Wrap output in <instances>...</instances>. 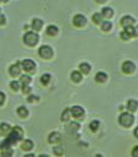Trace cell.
I'll return each instance as SVG.
<instances>
[{"label": "cell", "mask_w": 138, "mask_h": 157, "mask_svg": "<svg viewBox=\"0 0 138 157\" xmlns=\"http://www.w3.org/2000/svg\"><path fill=\"white\" fill-rule=\"evenodd\" d=\"M22 137H23V130L20 126H13L12 131L7 135V137H5L2 142H0V150L2 151V150L11 148V146L17 144Z\"/></svg>", "instance_id": "obj_1"}, {"label": "cell", "mask_w": 138, "mask_h": 157, "mask_svg": "<svg viewBox=\"0 0 138 157\" xmlns=\"http://www.w3.org/2000/svg\"><path fill=\"white\" fill-rule=\"evenodd\" d=\"M23 42L29 45V47H34L38 42H39V36L37 32H33V31H28L24 33L23 36Z\"/></svg>", "instance_id": "obj_2"}, {"label": "cell", "mask_w": 138, "mask_h": 157, "mask_svg": "<svg viewBox=\"0 0 138 157\" xmlns=\"http://www.w3.org/2000/svg\"><path fill=\"white\" fill-rule=\"evenodd\" d=\"M133 121H134V117H133V114L129 113V112H123V113H121L120 117H118V123H120L122 126H125V128L131 126V125L133 124Z\"/></svg>", "instance_id": "obj_3"}, {"label": "cell", "mask_w": 138, "mask_h": 157, "mask_svg": "<svg viewBox=\"0 0 138 157\" xmlns=\"http://www.w3.org/2000/svg\"><path fill=\"white\" fill-rule=\"evenodd\" d=\"M38 54H39V56L43 58V59H50V58H53V55H54V50H53V48H51L50 45L44 44V45H40V47H39Z\"/></svg>", "instance_id": "obj_4"}, {"label": "cell", "mask_w": 138, "mask_h": 157, "mask_svg": "<svg viewBox=\"0 0 138 157\" xmlns=\"http://www.w3.org/2000/svg\"><path fill=\"white\" fill-rule=\"evenodd\" d=\"M21 66L26 72H34L35 71V63L31 59H23L21 61Z\"/></svg>", "instance_id": "obj_5"}, {"label": "cell", "mask_w": 138, "mask_h": 157, "mask_svg": "<svg viewBox=\"0 0 138 157\" xmlns=\"http://www.w3.org/2000/svg\"><path fill=\"white\" fill-rule=\"evenodd\" d=\"M121 69H122V71L125 72V74H132V72H134V70H136V65H134V63L133 61H131V60H126V61H123L122 63V66H121Z\"/></svg>", "instance_id": "obj_6"}, {"label": "cell", "mask_w": 138, "mask_h": 157, "mask_svg": "<svg viewBox=\"0 0 138 157\" xmlns=\"http://www.w3.org/2000/svg\"><path fill=\"white\" fill-rule=\"evenodd\" d=\"M21 70H22V66H21V61H17L15 64H11L10 67H9V74L12 76V77H16L21 74Z\"/></svg>", "instance_id": "obj_7"}, {"label": "cell", "mask_w": 138, "mask_h": 157, "mask_svg": "<svg viewBox=\"0 0 138 157\" xmlns=\"http://www.w3.org/2000/svg\"><path fill=\"white\" fill-rule=\"evenodd\" d=\"M72 22H73V25H74L76 27H83V26L87 23V18H85L84 15H82V13H77V15L73 16Z\"/></svg>", "instance_id": "obj_8"}, {"label": "cell", "mask_w": 138, "mask_h": 157, "mask_svg": "<svg viewBox=\"0 0 138 157\" xmlns=\"http://www.w3.org/2000/svg\"><path fill=\"white\" fill-rule=\"evenodd\" d=\"M71 114L76 119H82L84 117V109L81 105H73L71 107Z\"/></svg>", "instance_id": "obj_9"}, {"label": "cell", "mask_w": 138, "mask_h": 157, "mask_svg": "<svg viewBox=\"0 0 138 157\" xmlns=\"http://www.w3.org/2000/svg\"><path fill=\"white\" fill-rule=\"evenodd\" d=\"M134 22H136V20H134L132 16H129V15L122 16V18H121V21H120V23H121V26H122L123 28H127V27L133 26Z\"/></svg>", "instance_id": "obj_10"}, {"label": "cell", "mask_w": 138, "mask_h": 157, "mask_svg": "<svg viewBox=\"0 0 138 157\" xmlns=\"http://www.w3.org/2000/svg\"><path fill=\"white\" fill-rule=\"evenodd\" d=\"M48 141H49L50 144H57V142H60V141H61V135H60V132H57V131L50 132L49 136H48Z\"/></svg>", "instance_id": "obj_11"}, {"label": "cell", "mask_w": 138, "mask_h": 157, "mask_svg": "<svg viewBox=\"0 0 138 157\" xmlns=\"http://www.w3.org/2000/svg\"><path fill=\"white\" fill-rule=\"evenodd\" d=\"M31 26H32V28H33L35 32H38V31H40L42 27H43V20H40V18H33L32 22H31Z\"/></svg>", "instance_id": "obj_12"}, {"label": "cell", "mask_w": 138, "mask_h": 157, "mask_svg": "<svg viewBox=\"0 0 138 157\" xmlns=\"http://www.w3.org/2000/svg\"><path fill=\"white\" fill-rule=\"evenodd\" d=\"M34 147V144H33V141L32 140H23L22 141V144H21V148L23 150V151H31L32 148Z\"/></svg>", "instance_id": "obj_13"}, {"label": "cell", "mask_w": 138, "mask_h": 157, "mask_svg": "<svg viewBox=\"0 0 138 157\" xmlns=\"http://www.w3.org/2000/svg\"><path fill=\"white\" fill-rule=\"evenodd\" d=\"M101 15L105 17V18H111L114 16V10L110 7V6H105L101 9Z\"/></svg>", "instance_id": "obj_14"}, {"label": "cell", "mask_w": 138, "mask_h": 157, "mask_svg": "<svg viewBox=\"0 0 138 157\" xmlns=\"http://www.w3.org/2000/svg\"><path fill=\"white\" fill-rule=\"evenodd\" d=\"M59 33V27L57 26H55V25H49L48 27H46V34L48 36H56Z\"/></svg>", "instance_id": "obj_15"}, {"label": "cell", "mask_w": 138, "mask_h": 157, "mask_svg": "<svg viewBox=\"0 0 138 157\" xmlns=\"http://www.w3.org/2000/svg\"><path fill=\"white\" fill-rule=\"evenodd\" d=\"M137 108H138V101H136V99H129V101L127 102V109H128L129 112H136Z\"/></svg>", "instance_id": "obj_16"}, {"label": "cell", "mask_w": 138, "mask_h": 157, "mask_svg": "<svg viewBox=\"0 0 138 157\" xmlns=\"http://www.w3.org/2000/svg\"><path fill=\"white\" fill-rule=\"evenodd\" d=\"M107 80V75L104 71H99L95 74V81L96 82H105Z\"/></svg>", "instance_id": "obj_17"}, {"label": "cell", "mask_w": 138, "mask_h": 157, "mask_svg": "<svg viewBox=\"0 0 138 157\" xmlns=\"http://www.w3.org/2000/svg\"><path fill=\"white\" fill-rule=\"evenodd\" d=\"M0 129H1V131H2V134H4V135H9V134L12 131V128L10 126V124L4 123V121L0 124Z\"/></svg>", "instance_id": "obj_18"}, {"label": "cell", "mask_w": 138, "mask_h": 157, "mask_svg": "<svg viewBox=\"0 0 138 157\" xmlns=\"http://www.w3.org/2000/svg\"><path fill=\"white\" fill-rule=\"evenodd\" d=\"M78 67H79V71H81L82 74H89V72H90V69H92L88 63H81Z\"/></svg>", "instance_id": "obj_19"}, {"label": "cell", "mask_w": 138, "mask_h": 157, "mask_svg": "<svg viewBox=\"0 0 138 157\" xmlns=\"http://www.w3.org/2000/svg\"><path fill=\"white\" fill-rule=\"evenodd\" d=\"M71 78L73 82H81L82 81V72L81 71H72L71 72Z\"/></svg>", "instance_id": "obj_20"}, {"label": "cell", "mask_w": 138, "mask_h": 157, "mask_svg": "<svg viewBox=\"0 0 138 157\" xmlns=\"http://www.w3.org/2000/svg\"><path fill=\"white\" fill-rule=\"evenodd\" d=\"M31 81H32V78H31L29 75H22L21 78H20V83L22 85V87H24V86H29Z\"/></svg>", "instance_id": "obj_21"}, {"label": "cell", "mask_w": 138, "mask_h": 157, "mask_svg": "<svg viewBox=\"0 0 138 157\" xmlns=\"http://www.w3.org/2000/svg\"><path fill=\"white\" fill-rule=\"evenodd\" d=\"M103 15H101V12H95L93 16H92V20H93V22L94 23H96V25H101V22H103Z\"/></svg>", "instance_id": "obj_22"}, {"label": "cell", "mask_w": 138, "mask_h": 157, "mask_svg": "<svg viewBox=\"0 0 138 157\" xmlns=\"http://www.w3.org/2000/svg\"><path fill=\"white\" fill-rule=\"evenodd\" d=\"M100 26H101V29H103L104 32H109V31L112 28V23H111L109 20H105V21H103Z\"/></svg>", "instance_id": "obj_23"}, {"label": "cell", "mask_w": 138, "mask_h": 157, "mask_svg": "<svg viewBox=\"0 0 138 157\" xmlns=\"http://www.w3.org/2000/svg\"><path fill=\"white\" fill-rule=\"evenodd\" d=\"M17 114H18V117H21V118H26V117L28 115V109H27L26 107H23V105H20V107L17 108Z\"/></svg>", "instance_id": "obj_24"}, {"label": "cell", "mask_w": 138, "mask_h": 157, "mask_svg": "<svg viewBox=\"0 0 138 157\" xmlns=\"http://www.w3.org/2000/svg\"><path fill=\"white\" fill-rule=\"evenodd\" d=\"M50 81H51V75H50V74H43V75L40 76V82H42L44 86L49 85Z\"/></svg>", "instance_id": "obj_25"}, {"label": "cell", "mask_w": 138, "mask_h": 157, "mask_svg": "<svg viewBox=\"0 0 138 157\" xmlns=\"http://www.w3.org/2000/svg\"><path fill=\"white\" fill-rule=\"evenodd\" d=\"M70 115H72V114H71V108H66V109L62 112V114H61V120H62V121H67V120L70 119Z\"/></svg>", "instance_id": "obj_26"}, {"label": "cell", "mask_w": 138, "mask_h": 157, "mask_svg": "<svg viewBox=\"0 0 138 157\" xmlns=\"http://www.w3.org/2000/svg\"><path fill=\"white\" fill-rule=\"evenodd\" d=\"M53 152L55 156H62L64 155V147L62 146H55V147H53Z\"/></svg>", "instance_id": "obj_27"}, {"label": "cell", "mask_w": 138, "mask_h": 157, "mask_svg": "<svg viewBox=\"0 0 138 157\" xmlns=\"http://www.w3.org/2000/svg\"><path fill=\"white\" fill-rule=\"evenodd\" d=\"M99 121L98 120H93V121H90V124H89V129H90V131H96L98 129H99Z\"/></svg>", "instance_id": "obj_28"}, {"label": "cell", "mask_w": 138, "mask_h": 157, "mask_svg": "<svg viewBox=\"0 0 138 157\" xmlns=\"http://www.w3.org/2000/svg\"><path fill=\"white\" fill-rule=\"evenodd\" d=\"M20 85H21V83H20L18 81H15V80L10 82V87H11V90H12V91H15V92L20 90Z\"/></svg>", "instance_id": "obj_29"}, {"label": "cell", "mask_w": 138, "mask_h": 157, "mask_svg": "<svg viewBox=\"0 0 138 157\" xmlns=\"http://www.w3.org/2000/svg\"><path fill=\"white\" fill-rule=\"evenodd\" d=\"M12 148H7V150H2L1 151V157H12Z\"/></svg>", "instance_id": "obj_30"}, {"label": "cell", "mask_w": 138, "mask_h": 157, "mask_svg": "<svg viewBox=\"0 0 138 157\" xmlns=\"http://www.w3.org/2000/svg\"><path fill=\"white\" fill-rule=\"evenodd\" d=\"M120 37H121V39H123V40H128V39L131 38V36H129V34H128V33H127V32H126L125 29H123V31L121 32Z\"/></svg>", "instance_id": "obj_31"}, {"label": "cell", "mask_w": 138, "mask_h": 157, "mask_svg": "<svg viewBox=\"0 0 138 157\" xmlns=\"http://www.w3.org/2000/svg\"><path fill=\"white\" fill-rule=\"evenodd\" d=\"M125 31L131 36V37H134V26H131V27H127L125 28Z\"/></svg>", "instance_id": "obj_32"}, {"label": "cell", "mask_w": 138, "mask_h": 157, "mask_svg": "<svg viewBox=\"0 0 138 157\" xmlns=\"http://www.w3.org/2000/svg\"><path fill=\"white\" fill-rule=\"evenodd\" d=\"M38 99H39V97H38V96H34V94H29L28 98H27V101H28L29 103H32V102H37Z\"/></svg>", "instance_id": "obj_33"}, {"label": "cell", "mask_w": 138, "mask_h": 157, "mask_svg": "<svg viewBox=\"0 0 138 157\" xmlns=\"http://www.w3.org/2000/svg\"><path fill=\"white\" fill-rule=\"evenodd\" d=\"M131 155H132V157H138V145H137V146H134V147L132 148Z\"/></svg>", "instance_id": "obj_34"}, {"label": "cell", "mask_w": 138, "mask_h": 157, "mask_svg": "<svg viewBox=\"0 0 138 157\" xmlns=\"http://www.w3.org/2000/svg\"><path fill=\"white\" fill-rule=\"evenodd\" d=\"M5 23H6V17H5V15L0 13V26L1 25H5Z\"/></svg>", "instance_id": "obj_35"}, {"label": "cell", "mask_w": 138, "mask_h": 157, "mask_svg": "<svg viewBox=\"0 0 138 157\" xmlns=\"http://www.w3.org/2000/svg\"><path fill=\"white\" fill-rule=\"evenodd\" d=\"M4 102H5V93L0 91V105L4 104Z\"/></svg>", "instance_id": "obj_36"}, {"label": "cell", "mask_w": 138, "mask_h": 157, "mask_svg": "<svg viewBox=\"0 0 138 157\" xmlns=\"http://www.w3.org/2000/svg\"><path fill=\"white\" fill-rule=\"evenodd\" d=\"M22 92L26 93V94L29 93V92H31V87H29V86H24V87H22Z\"/></svg>", "instance_id": "obj_37"}, {"label": "cell", "mask_w": 138, "mask_h": 157, "mask_svg": "<svg viewBox=\"0 0 138 157\" xmlns=\"http://www.w3.org/2000/svg\"><path fill=\"white\" fill-rule=\"evenodd\" d=\"M133 135H134V137H137V139H138V126H137V128H134V130H133Z\"/></svg>", "instance_id": "obj_38"}, {"label": "cell", "mask_w": 138, "mask_h": 157, "mask_svg": "<svg viewBox=\"0 0 138 157\" xmlns=\"http://www.w3.org/2000/svg\"><path fill=\"white\" fill-rule=\"evenodd\" d=\"M134 37H138V25L134 26Z\"/></svg>", "instance_id": "obj_39"}, {"label": "cell", "mask_w": 138, "mask_h": 157, "mask_svg": "<svg viewBox=\"0 0 138 157\" xmlns=\"http://www.w3.org/2000/svg\"><path fill=\"white\" fill-rule=\"evenodd\" d=\"M24 157H35L33 153H27V155H24Z\"/></svg>", "instance_id": "obj_40"}, {"label": "cell", "mask_w": 138, "mask_h": 157, "mask_svg": "<svg viewBox=\"0 0 138 157\" xmlns=\"http://www.w3.org/2000/svg\"><path fill=\"white\" fill-rule=\"evenodd\" d=\"M105 1H107V0H96V2H99V4H103V2H105Z\"/></svg>", "instance_id": "obj_41"}, {"label": "cell", "mask_w": 138, "mask_h": 157, "mask_svg": "<svg viewBox=\"0 0 138 157\" xmlns=\"http://www.w3.org/2000/svg\"><path fill=\"white\" fill-rule=\"evenodd\" d=\"M38 157H49V156H48V155H39Z\"/></svg>", "instance_id": "obj_42"}, {"label": "cell", "mask_w": 138, "mask_h": 157, "mask_svg": "<svg viewBox=\"0 0 138 157\" xmlns=\"http://www.w3.org/2000/svg\"><path fill=\"white\" fill-rule=\"evenodd\" d=\"M95 157H103V156H101L100 153H96V155H95Z\"/></svg>", "instance_id": "obj_43"}, {"label": "cell", "mask_w": 138, "mask_h": 157, "mask_svg": "<svg viewBox=\"0 0 138 157\" xmlns=\"http://www.w3.org/2000/svg\"><path fill=\"white\" fill-rule=\"evenodd\" d=\"M1 1H2V2H7L9 0H1Z\"/></svg>", "instance_id": "obj_44"}, {"label": "cell", "mask_w": 138, "mask_h": 157, "mask_svg": "<svg viewBox=\"0 0 138 157\" xmlns=\"http://www.w3.org/2000/svg\"><path fill=\"white\" fill-rule=\"evenodd\" d=\"M1 134H2V131H1V129H0V135H1Z\"/></svg>", "instance_id": "obj_45"}, {"label": "cell", "mask_w": 138, "mask_h": 157, "mask_svg": "<svg viewBox=\"0 0 138 157\" xmlns=\"http://www.w3.org/2000/svg\"><path fill=\"white\" fill-rule=\"evenodd\" d=\"M0 13H1V9H0Z\"/></svg>", "instance_id": "obj_46"}, {"label": "cell", "mask_w": 138, "mask_h": 157, "mask_svg": "<svg viewBox=\"0 0 138 157\" xmlns=\"http://www.w3.org/2000/svg\"><path fill=\"white\" fill-rule=\"evenodd\" d=\"M0 2H1V0H0Z\"/></svg>", "instance_id": "obj_47"}]
</instances>
